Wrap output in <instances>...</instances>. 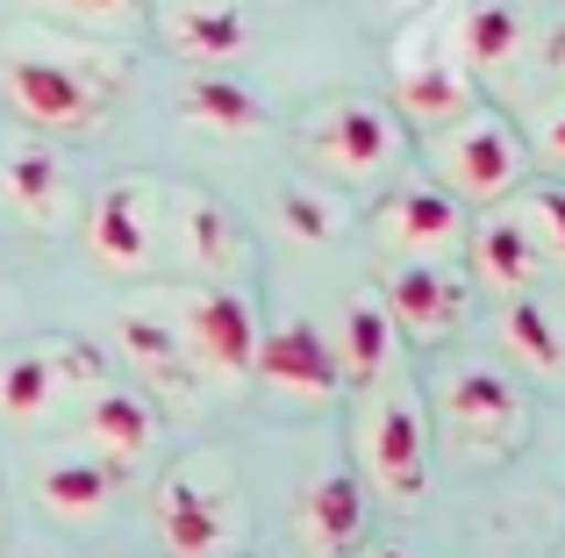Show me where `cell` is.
<instances>
[{
	"mask_svg": "<svg viewBox=\"0 0 565 558\" xmlns=\"http://www.w3.org/2000/svg\"><path fill=\"white\" fill-rule=\"evenodd\" d=\"M451 51L472 79H509L523 72V51H530V14L515 0H466L451 14Z\"/></svg>",
	"mask_w": 565,
	"mask_h": 558,
	"instance_id": "obj_19",
	"label": "cell"
},
{
	"mask_svg": "<svg viewBox=\"0 0 565 558\" xmlns=\"http://www.w3.org/2000/svg\"><path fill=\"white\" fill-rule=\"evenodd\" d=\"M158 36L193 65H236L250 51V14L244 0H186V8H158Z\"/></svg>",
	"mask_w": 565,
	"mask_h": 558,
	"instance_id": "obj_21",
	"label": "cell"
},
{
	"mask_svg": "<svg viewBox=\"0 0 565 558\" xmlns=\"http://www.w3.org/2000/svg\"><path fill=\"white\" fill-rule=\"evenodd\" d=\"M279 208H287V223L301 229V237H316V244H330V237H337L330 201H316V194H301V186H287V201H279Z\"/></svg>",
	"mask_w": 565,
	"mask_h": 558,
	"instance_id": "obj_28",
	"label": "cell"
},
{
	"mask_svg": "<svg viewBox=\"0 0 565 558\" xmlns=\"http://www.w3.org/2000/svg\"><path fill=\"white\" fill-rule=\"evenodd\" d=\"M29 8L51 14L72 36H100V43H129L151 22V0H29Z\"/></svg>",
	"mask_w": 565,
	"mask_h": 558,
	"instance_id": "obj_26",
	"label": "cell"
},
{
	"mask_svg": "<svg viewBox=\"0 0 565 558\" xmlns=\"http://www.w3.org/2000/svg\"><path fill=\"white\" fill-rule=\"evenodd\" d=\"M250 379H258V387L273 394L279 408H301V416H308V408H330V401H337V387H344V365H337L330 330H322V322L294 315V322H279V330L258 336Z\"/></svg>",
	"mask_w": 565,
	"mask_h": 558,
	"instance_id": "obj_16",
	"label": "cell"
},
{
	"mask_svg": "<svg viewBox=\"0 0 565 558\" xmlns=\"http://www.w3.org/2000/svg\"><path fill=\"white\" fill-rule=\"evenodd\" d=\"M359 465L394 508H415L429 487V408L401 365L359 387Z\"/></svg>",
	"mask_w": 565,
	"mask_h": 558,
	"instance_id": "obj_6",
	"label": "cell"
},
{
	"mask_svg": "<svg viewBox=\"0 0 565 558\" xmlns=\"http://www.w3.org/2000/svg\"><path fill=\"white\" fill-rule=\"evenodd\" d=\"M0 301H8V279H0Z\"/></svg>",
	"mask_w": 565,
	"mask_h": 558,
	"instance_id": "obj_33",
	"label": "cell"
},
{
	"mask_svg": "<svg viewBox=\"0 0 565 558\" xmlns=\"http://www.w3.org/2000/svg\"><path fill=\"white\" fill-rule=\"evenodd\" d=\"M501 351H509L530 379H565V330H558L552 308L530 301V293H515V301L501 308Z\"/></svg>",
	"mask_w": 565,
	"mask_h": 558,
	"instance_id": "obj_25",
	"label": "cell"
},
{
	"mask_svg": "<svg viewBox=\"0 0 565 558\" xmlns=\"http://www.w3.org/2000/svg\"><path fill=\"white\" fill-rule=\"evenodd\" d=\"M158 308H166L172 336H180L186 365L201 373V387H244L250 358H258V293L244 279H151Z\"/></svg>",
	"mask_w": 565,
	"mask_h": 558,
	"instance_id": "obj_3",
	"label": "cell"
},
{
	"mask_svg": "<svg viewBox=\"0 0 565 558\" xmlns=\"http://www.w3.org/2000/svg\"><path fill=\"white\" fill-rule=\"evenodd\" d=\"M129 94V51L72 29H8L0 36V108L29 137H94Z\"/></svg>",
	"mask_w": 565,
	"mask_h": 558,
	"instance_id": "obj_1",
	"label": "cell"
},
{
	"mask_svg": "<svg viewBox=\"0 0 565 558\" xmlns=\"http://www.w3.org/2000/svg\"><path fill=\"white\" fill-rule=\"evenodd\" d=\"M423 165L458 208H494V201H509L530 180V143L501 108L472 100L466 115L423 129Z\"/></svg>",
	"mask_w": 565,
	"mask_h": 558,
	"instance_id": "obj_4",
	"label": "cell"
},
{
	"mask_svg": "<svg viewBox=\"0 0 565 558\" xmlns=\"http://www.w3.org/2000/svg\"><path fill=\"white\" fill-rule=\"evenodd\" d=\"M115 330H122V358H129V373H137V387L151 394L158 408H180V416H193V408L207 401V387H201V373L186 365V351H180V336H172L166 308H158V287H151V279H143V287L122 301Z\"/></svg>",
	"mask_w": 565,
	"mask_h": 558,
	"instance_id": "obj_15",
	"label": "cell"
},
{
	"mask_svg": "<svg viewBox=\"0 0 565 558\" xmlns=\"http://www.w3.org/2000/svg\"><path fill=\"white\" fill-rule=\"evenodd\" d=\"M365 558H408V551H401V545H373V551H365Z\"/></svg>",
	"mask_w": 565,
	"mask_h": 558,
	"instance_id": "obj_30",
	"label": "cell"
},
{
	"mask_svg": "<svg viewBox=\"0 0 565 558\" xmlns=\"http://www.w3.org/2000/svg\"><path fill=\"white\" fill-rule=\"evenodd\" d=\"M466 244H472V272H480L487 287H501V293H530L544 272H552V266H544V251L530 244V229L515 223L509 208L487 215V223H472Z\"/></svg>",
	"mask_w": 565,
	"mask_h": 558,
	"instance_id": "obj_23",
	"label": "cell"
},
{
	"mask_svg": "<svg viewBox=\"0 0 565 558\" xmlns=\"http://www.w3.org/2000/svg\"><path fill=\"white\" fill-rule=\"evenodd\" d=\"M258 244L207 186L166 180V279H250Z\"/></svg>",
	"mask_w": 565,
	"mask_h": 558,
	"instance_id": "obj_11",
	"label": "cell"
},
{
	"mask_svg": "<svg viewBox=\"0 0 565 558\" xmlns=\"http://www.w3.org/2000/svg\"><path fill=\"white\" fill-rule=\"evenodd\" d=\"M373 293L386 322H394V336H408V344H451L472 315V287L451 258H394Z\"/></svg>",
	"mask_w": 565,
	"mask_h": 558,
	"instance_id": "obj_13",
	"label": "cell"
},
{
	"mask_svg": "<svg viewBox=\"0 0 565 558\" xmlns=\"http://www.w3.org/2000/svg\"><path fill=\"white\" fill-rule=\"evenodd\" d=\"M294 151L330 186H380L408 158V122L386 100L344 94V100H322V108H308L294 122Z\"/></svg>",
	"mask_w": 565,
	"mask_h": 558,
	"instance_id": "obj_7",
	"label": "cell"
},
{
	"mask_svg": "<svg viewBox=\"0 0 565 558\" xmlns=\"http://www.w3.org/2000/svg\"><path fill=\"white\" fill-rule=\"evenodd\" d=\"M558 330H565V322H558Z\"/></svg>",
	"mask_w": 565,
	"mask_h": 558,
	"instance_id": "obj_34",
	"label": "cell"
},
{
	"mask_svg": "<svg viewBox=\"0 0 565 558\" xmlns=\"http://www.w3.org/2000/svg\"><path fill=\"white\" fill-rule=\"evenodd\" d=\"M79 237L94 251V266L122 279H166V180H151V172L108 180L86 201Z\"/></svg>",
	"mask_w": 565,
	"mask_h": 558,
	"instance_id": "obj_9",
	"label": "cell"
},
{
	"mask_svg": "<svg viewBox=\"0 0 565 558\" xmlns=\"http://www.w3.org/2000/svg\"><path fill=\"white\" fill-rule=\"evenodd\" d=\"M472 100H480V79H472L451 51V14L444 8L415 14L394 36V100H386V108L408 129H437V122H451V115H466Z\"/></svg>",
	"mask_w": 565,
	"mask_h": 558,
	"instance_id": "obj_10",
	"label": "cell"
},
{
	"mask_svg": "<svg viewBox=\"0 0 565 558\" xmlns=\"http://www.w3.org/2000/svg\"><path fill=\"white\" fill-rule=\"evenodd\" d=\"M515 223L530 229V244L544 251V266H565V186L558 180H537V186H515Z\"/></svg>",
	"mask_w": 565,
	"mask_h": 558,
	"instance_id": "obj_27",
	"label": "cell"
},
{
	"mask_svg": "<svg viewBox=\"0 0 565 558\" xmlns=\"http://www.w3.org/2000/svg\"><path fill=\"white\" fill-rule=\"evenodd\" d=\"M151 530L166 558H244L250 545V494H244V473L222 444H201V451H180L166 465L151 494Z\"/></svg>",
	"mask_w": 565,
	"mask_h": 558,
	"instance_id": "obj_2",
	"label": "cell"
},
{
	"mask_svg": "<svg viewBox=\"0 0 565 558\" xmlns=\"http://www.w3.org/2000/svg\"><path fill=\"white\" fill-rule=\"evenodd\" d=\"M429 430H437L458 459L501 465L509 451H523V437H530V394H523V379H509L487 358L444 365L437 387H429Z\"/></svg>",
	"mask_w": 565,
	"mask_h": 558,
	"instance_id": "obj_5",
	"label": "cell"
},
{
	"mask_svg": "<svg viewBox=\"0 0 565 558\" xmlns=\"http://www.w3.org/2000/svg\"><path fill=\"white\" fill-rule=\"evenodd\" d=\"M122 487H129V473H115L108 459H94L79 444H51L36 459V473H29V494H36V508L51 523H100Z\"/></svg>",
	"mask_w": 565,
	"mask_h": 558,
	"instance_id": "obj_18",
	"label": "cell"
},
{
	"mask_svg": "<svg viewBox=\"0 0 565 558\" xmlns=\"http://www.w3.org/2000/svg\"><path fill=\"white\" fill-rule=\"evenodd\" d=\"M158 437H166V408H158L143 387H122V379H100V387L79 394L72 416H65V444L108 459L115 473H129V480L151 465Z\"/></svg>",
	"mask_w": 565,
	"mask_h": 558,
	"instance_id": "obj_12",
	"label": "cell"
},
{
	"mask_svg": "<svg viewBox=\"0 0 565 558\" xmlns=\"http://www.w3.org/2000/svg\"><path fill=\"white\" fill-rule=\"evenodd\" d=\"M0 208H8L22 229H36V237L79 229L86 201H79V180H72L65 151H57L51 137H22V143L0 151Z\"/></svg>",
	"mask_w": 565,
	"mask_h": 558,
	"instance_id": "obj_14",
	"label": "cell"
},
{
	"mask_svg": "<svg viewBox=\"0 0 565 558\" xmlns=\"http://www.w3.org/2000/svg\"><path fill=\"white\" fill-rule=\"evenodd\" d=\"M180 122H201V129H215V137H258L273 115H265V100L250 94V86H236L230 72H201V79L180 86Z\"/></svg>",
	"mask_w": 565,
	"mask_h": 558,
	"instance_id": "obj_24",
	"label": "cell"
},
{
	"mask_svg": "<svg viewBox=\"0 0 565 558\" xmlns=\"http://www.w3.org/2000/svg\"><path fill=\"white\" fill-rule=\"evenodd\" d=\"M294 530H301L308 558H344L365 537V487L351 480V465H322L294 502Z\"/></svg>",
	"mask_w": 565,
	"mask_h": 558,
	"instance_id": "obj_20",
	"label": "cell"
},
{
	"mask_svg": "<svg viewBox=\"0 0 565 558\" xmlns=\"http://www.w3.org/2000/svg\"><path fill=\"white\" fill-rule=\"evenodd\" d=\"M108 379V358H100L86 336H36V344L0 351V422L8 430H51V422L72 416L79 394H94Z\"/></svg>",
	"mask_w": 565,
	"mask_h": 558,
	"instance_id": "obj_8",
	"label": "cell"
},
{
	"mask_svg": "<svg viewBox=\"0 0 565 558\" xmlns=\"http://www.w3.org/2000/svg\"><path fill=\"white\" fill-rule=\"evenodd\" d=\"M158 8H186V0H158Z\"/></svg>",
	"mask_w": 565,
	"mask_h": 558,
	"instance_id": "obj_32",
	"label": "cell"
},
{
	"mask_svg": "<svg viewBox=\"0 0 565 558\" xmlns=\"http://www.w3.org/2000/svg\"><path fill=\"white\" fill-rule=\"evenodd\" d=\"M0 558H8V516H0Z\"/></svg>",
	"mask_w": 565,
	"mask_h": 558,
	"instance_id": "obj_31",
	"label": "cell"
},
{
	"mask_svg": "<svg viewBox=\"0 0 565 558\" xmlns=\"http://www.w3.org/2000/svg\"><path fill=\"white\" fill-rule=\"evenodd\" d=\"M530 151H537L544 165H565V94L537 115V137H530Z\"/></svg>",
	"mask_w": 565,
	"mask_h": 558,
	"instance_id": "obj_29",
	"label": "cell"
},
{
	"mask_svg": "<svg viewBox=\"0 0 565 558\" xmlns=\"http://www.w3.org/2000/svg\"><path fill=\"white\" fill-rule=\"evenodd\" d=\"M330 351H337V365H344L351 387H373L386 365H394L401 336H394V322H386V308H380V293H373V287H365V293H344Z\"/></svg>",
	"mask_w": 565,
	"mask_h": 558,
	"instance_id": "obj_22",
	"label": "cell"
},
{
	"mask_svg": "<svg viewBox=\"0 0 565 558\" xmlns=\"http://www.w3.org/2000/svg\"><path fill=\"white\" fill-rule=\"evenodd\" d=\"M373 237H380L386 258H451L466 244V208L437 180H408L394 194H380Z\"/></svg>",
	"mask_w": 565,
	"mask_h": 558,
	"instance_id": "obj_17",
	"label": "cell"
}]
</instances>
